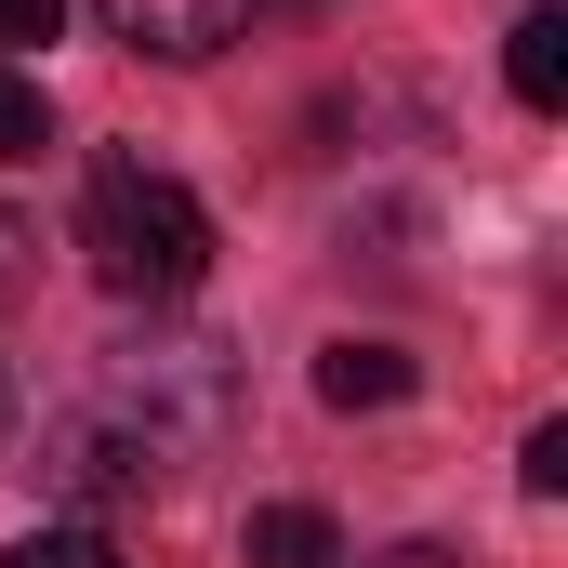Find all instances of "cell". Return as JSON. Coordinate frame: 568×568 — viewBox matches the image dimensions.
Instances as JSON below:
<instances>
[{
	"instance_id": "7a4b0ae2",
	"label": "cell",
	"mask_w": 568,
	"mask_h": 568,
	"mask_svg": "<svg viewBox=\"0 0 568 568\" xmlns=\"http://www.w3.org/2000/svg\"><path fill=\"white\" fill-rule=\"evenodd\" d=\"M80 252H93V278L120 291V304H185V291L212 278V212L172 172H145V159H93Z\"/></svg>"
},
{
	"instance_id": "5b68a950",
	"label": "cell",
	"mask_w": 568,
	"mask_h": 568,
	"mask_svg": "<svg viewBox=\"0 0 568 568\" xmlns=\"http://www.w3.org/2000/svg\"><path fill=\"white\" fill-rule=\"evenodd\" d=\"M410 384H424V357H410V344H357V331H344V344H317V410H397Z\"/></svg>"
},
{
	"instance_id": "5bb4252c",
	"label": "cell",
	"mask_w": 568,
	"mask_h": 568,
	"mask_svg": "<svg viewBox=\"0 0 568 568\" xmlns=\"http://www.w3.org/2000/svg\"><path fill=\"white\" fill-rule=\"evenodd\" d=\"M0 436H13V371H0Z\"/></svg>"
},
{
	"instance_id": "ba28073f",
	"label": "cell",
	"mask_w": 568,
	"mask_h": 568,
	"mask_svg": "<svg viewBox=\"0 0 568 568\" xmlns=\"http://www.w3.org/2000/svg\"><path fill=\"white\" fill-rule=\"evenodd\" d=\"M0 568H120V542L67 516V529H27V542H0Z\"/></svg>"
},
{
	"instance_id": "7c38bea8",
	"label": "cell",
	"mask_w": 568,
	"mask_h": 568,
	"mask_svg": "<svg viewBox=\"0 0 568 568\" xmlns=\"http://www.w3.org/2000/svg\"><path fill=\"white\" fill-rule=\"evenodd\" d=\"M53 27H67V0H0V53H40Z\"/></svg>"
},
{
	"instance_id": "30bf717a",
	"label": "cell",
	"mask_w": 568,
	"mask_h": 568,
	"mask_svg": "<svg viewBox=\"0 0 568 568\" xmlns=\"http://www.w3.org/2000/svg\"><path fill=\"white\" fill-rule=\"evenodd\" d=\"M27 278H40V225H27V212H0V317L27 304Z\"/></svg>"
},
{
	"instance_id": "9c48e42d",
	"label": "cell",
	"mask_w": 568,
	"mask_h": 568,
	"mask_svg": "<svg viewBox=\"0 0 568 568\" xmlns=\"http://www.w3.org/2000/svg\"><path fill=\"white\" fill-rule=\"evenodd\" d=\"M40 145H53V93L27 67H0V159H40Z\"/></svg>"
},
{
	"instance_id": "8fae6325",
	"label": "cell",
	"mask_w": 568,
	"mask_h": 568,
	"mask_svg": "<svg viewBox=\"0 0 568 568\" xmlns=\"http://www.w3.org/2000/svg\"><path fill=\"white\" fill-rule=\"evenodd\" d=\"M516 476H529V489L556 503V489H568V424H529V449H516Z\"/></svg>"
},
{
	"instance_id": "277c9868",
	"label": "cell",
	"mask_w": 568,
	"mask_h": 568,
	"mask_svg": "<svg viewBox=\"0 0 568 568\" xmlns=\"http://www.w3.org/2000/svg\"><path fill=\"white\" fill-rule=\"evenodd\" d=\"M106 13V40H133L159 67H212L239 27H252V0H93Z\"/></svg>"
},
{
	"instance_id": "3957f363",
	"label": "cell",
	"mask_w": 568,
	"mask_h": 568,
	"mask_svg": "<svg viewBox=\"0 0 568 568\" xmlns=\"http://www.w3.org/2000/svg\"><path fill=\"white\" fill-rule=\"evenodd\" d=\"M40 489H53V503H80V529H93V516H120V503H159L172 476L145 463V436H120L93 397H80V410H53V424H40Z\"/></svg>"
},
{
	"instance_id": "4fadbf2b",
	"label": "cell",
	"mask_w": 568,
	"mask_h": 568,
	"mask_svg": "<svg viewBox=\"0 0 568 568\" xmlns=\"http://www.w3.org/2000/svg\"><path fill=\"white\" fill-rule=\"evenodd\" d=\"M371 568H463L449 542H397V556H371Z\"/></svg>"
},
{
	"instance_id": "52a82bcc",
	"label": "cell",
	"mask_w": 568,
	"mask_h": 568,
	"mask_svg": "<svg viewBox=\"0 0 568 568\" xmlns=\"http://www.w3.org/2000/svg\"><path fill=\"white\" fill-rule=\"evenodd\" d=\"M252 568H344V542H331V516L317 503H252Z\"/></svg>"
},
{
	"instance_id": "8992f818",
	"label": "cell",
	"mask_w": 568,
	"mask_h": 568,
	"mask_svg": "<svg viewBox=\"0 0 568 568\" xmlns=\"http://www.w3.org/2000/svg\"><path fill=\"white\" fill-rule=\"evenodd\" d=\"M503 80H516V106H542V120L568 106V13H556V0H529V13H516V40H503Z\"/></svg>"
},
{
	"instance_id": "6da1fadb",
	"label": "cell",
	"mask_w": 568,
	"mask_h": 568,
	"mask_svg": "<svg viewBox=\"0 0 568 568\" xmlns=\"http://www.w3.org/2000/svg\"><path fill=\"white\" fill-rule=\"evenodd\" d=\"M93 410L120 436H145L159 476H185L199 449L239 436V344H212V331H120L106 371H93Z\"/></svg>"
}]
</instances>
